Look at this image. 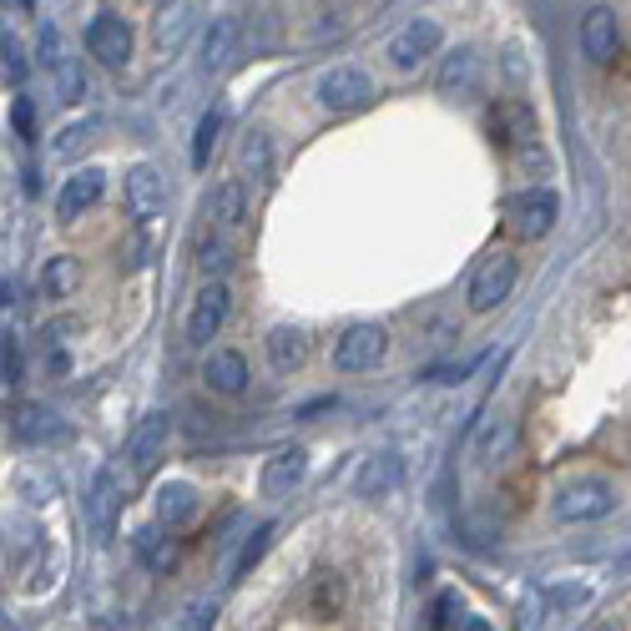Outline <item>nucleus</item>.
Returning a JSON list of instances; mask_svg holds the SVG:
<instances>
[{"mask_svg":"<svg viewBox=\"0 0 631 631\" xmlns=\"http://www.w3.org/2000/svg\"><path fill=\"white\" fill-rule=\"evenodd\" d=\"M137 464L131 460H117L101 470V480L92 485V501H86V525H92V541H111V531H117L121 511H127L131 501V485H137Z\"/></svg>","mask_w":631,"mask_h":631,"instance_id":"nucleus-1","label":"nucleus"},{"mask_svg":"<svg viewBox=\"0 0 631 631\" xmlns=\"http://www.w3.org/2000/svg\"><path fill=\"white\" fill-rule=\"evenodd\" d=\"M556 217H560V203L550 188H525L505 203V223H511L515 238H546L556 227Z\"/></svg>","mask_w":631,"mask_h":631,"instance_id":"nucleus-2","label":"nucleus"},{"mask_svg":"<svg viewBox=\"0 0 631 631\" xmlns=\"http://www.w3.org/2000/svg\"><path fill=\"white\" fill-rule=\"evenodd\" d=\"M86 51H92L96 66H107V72H121L131 56H137V36H131V25L121 15L101 11L92 25H86Z\"/></svg>","mask_w":631,"mask_h":631,"instance_id":"nucleus-3","label":"nucleus"},{"mask_svg":"<svg viewBox=\"0 0 631 631\" xmlns=\"http://www.w3.org/2000/svg\"><path fill=\"white\" fill-rule=\"evenodd\" d=\"M41 61H46V72L51 82H56V101H66V107H76L86 96V72H82V61L66 56V41H61L56 25H41Z\"/></svg>","mask_w":631,"mask_h":631,"instance_id":"nucleus-4","label":"nucleus"},{"mask_svg":"<svg viewBox=\"0 0 631 631\" xmlns=\"http://www.w3.org/2000/svg\"><path fill=\"white\" fill-rule=\"evenodd\" d=\"M384 349H389V334H384L379 323H354V329H344V339L334 344V370L339 374H364L384 359Z\"/></svg>","mask_w":631,"mask_h":631,"instance_id":"nucleus-5","label":"nucleus"},{"mask_svg":"<svg viewBox=\"0 0 631 631\" xmlns=\"http://www.w3.org/2000/svg\"><path fill=\"white\" fill-rule=\"evenodd\" d=\"M370 96H374V82L364 72H354V66H334V72L319 76V107L334 111V117L370 107Z\"/></svg>","mask_w":631,"mask_h":631,"instance_id":"nucleus-6","label":"nucleus"},{"mask_svg":"<svg viewBox=\"0 0 631 631\" xmlns=\"http://www.w3.org/2000/svg\"><path fill=\"white\" fill-rule=\"evenodd\" d=\"M227 309H233V293H227L223 278H213V284L197 288L192 313H188V344H213L217 329L227 323Z\"/></svg>","mask_w":631,"mask_h":631,"instance_id":"nucleus-7","label":"nucleus"},{"mask_svg":"<svg viewBox=\"0 0 631 631\" xmlns=\"http://www.w3.org/2000/svg\"><path fill=\"white\" fill-rule=\"evenodd\" d=\"M511 288H515V258L511 253H495V258H485L475 268V278H470V309L475 313L501 309L505 298H511Z\"/></svg>","mask_w":631,"mask_h":631,"instance_id":"nucleus-8","label":"nucleus"},{"mask_svg":"<svg viewBox=\"0 0 631 631\" xmlns=\"http://www.w3.org/2000/svg\"><path fill=\"white\" fill-rule=\"evenodd\" d=\"M611 505H617V490L591 475V480H576V485L560 490L556 515L560 521H601V515H611Z\"/></svg>","mask_w":631,"mask_h":631,"instance_id":"nucleus-9","label":"nucleus"},{"mask_svg":"<svg viewBox=\"0 0 631 631\" xmlns=\"http://www.w3.org/2000/svg\"><path fill=\"white\" fill-rule=\"evenodd\" d=\"M581 51L591 66H611L621 56V25H617V11L611 6H591L581 21Z\"/></svg>","mask_w":631,"mask_h":631,"instance_id":"nucleus-10","label":"nucleus"},{"mask_svg":"<svg viewBox=\"0 0 631 631\" xmlns=\"http://www.w3.org/2000/svg\"><path fill=\"white\" fill-rule=\"evenodd\" d=\"M440 41H445L440 21H429V15H415V21H409L405 31H399V36L389 41V61L399 66V72H415L419 61L440 51Z\"/></svg>","mask_w":631,"mask_h":631,"instance_id":"nucleus-11","label":"nucleus"},{"mask_svg":"<svg viewBox=\"0 0 631 631\" xmlns=\"http://www.w3.org/2000/svg\"><path fill=\"white\" fill-rule=\"evenodd\" d=\"M101 192H107V172H101V168H82L76 178L61 182V192H56V217H61V223H76V217H82L86 207L101 197Z\"/></svg>","mask_w":631,"mask_h":631,"instance_id":"nucleus-12","label":"nucleus"},{"mask_svg":"<svg viewBox=\"0 0 631 631\" xmlns=\"http://www.w3.org/2000/svg\"><path fill=\"white\" fill-rule=\"evenodd\" d=\"M162 203H168V182H162V172L157 168H131L127 172V213L137 217V223H152V217L162 213Z\"/></svg>","mask_w":631,"mask_h":631,"instance_id":"nucleus-13","label":"nucleus"},{"mask_svg":"<svg viewBox=\"0 0 631 631\" xmlns=\"http://www.w3.org/2000/svg\"><path fill=\"white\" fill-rule=\"evenodd\" d=\"M490 137L501 147H511V152H521V147L536 142V111L525 107V101H501L495 117H490Z\"/></svg>","mask_w":631,"mask_h":631,"instance_id":"nucleus-14","label":"nucleus"},{"mask_svg":"<svg viewBox=\"0 0 631 631\" xmlns=\"http://www.w3.org/2000/svg\"><path fill=\"white\" fill-rule=\"evenodd\" d=\"M168 435H172V419L168 415H147L142 425L131 429L127 460L137 464V470H152V464L162 460V450H168Z\"/></svg>","mask_w":631,"mask_h":631,"instance_id":"nucleus-15","label":"nucleus"},{"mask_svg":"<svg viewBox=\"0 0 631 631\" xmlns=\"http://www.w3.org/2000/svg\"><path fill=\"white\" fill-rule=\"evenodd\" d=\"M11 435L21 445H51V440H61L66 429H61V419L51 415L46 405H31V399H25V405L11 409Z\"/></svg>","mask_w":631,"mask_h":631,"instance_id":"nucleus-16","label":"nucleus"},{"mask_svg":"<svg viewBox=\"0 0 631 631\" xmlns=\"http://www.w3.org/2000/svg\"><path fill=\"white\" fill-rule=\"evenodd\" d=\"M203 379H207V389H217V394H243L248 389V359H243L238 349H213L203 364Z\"/></svg>","mask_w":631,"mask_h":631,"instance_id":"nucleus-17","label":"nucleus"},{"mask_svg":"<svg viewBox=\"0 0 631 631\" xmlns=\"http://www.w3.org/2000/svg\"><path fill=\"white\" fill-rule=\"evenodd\" d=\"M157 521L162 525H192L197 521V490L188 485V480H162L157 485Z\"/></svg>","mask_w":631,"mask_h":631,"instance_id":"nucleus-18","label":"nucleus"},{"mask_svg":"<svg viewBox=\"0 0 631 631\" xmlns=\"http://www.w3.org/2000/svg\"><path fill=\"white\" fill-rule=\"evenodd\" d=\"M309 475V450H278L274 460L263 464V495H288L298 480Z\"/></svg>","mask_w":631,"mask_h":631,"instance_id":"nucleus-19","label":"nucleus"},{"mask_svg":"<svg viewBox=\"0 0 631 631\" xmlns=\"http://www.w3.org/2000/svg\"><path fill=\"white\" fill-rule=\"evenodd\" d=\"M207 213H213L217 233H233V227H243V217H248V188H243L238 178L223 182V188L213 192V203H207Z\"/></svg>","mask_w":631,"mask_h":631,"instance_id":"nucleus-20","label":"nucleus"},{"mask_svg":"<svg viewBox=\"0 0 631 631\" xmlns=\"http://www.w3.org/2000/svg\"><path fill=\"white\" fill-rule=\"evenodd\" d=\"M268 359H274V370H298L303 359H309V339L298 334V329H288V323H278L274 334H268Z\"/></svg>","mask_w":631,"mask_h":631,"instance_id":"nucleus-21","label":"nucleus"},{"mask_svg":"<svg viewBox=\"0 0 631 631\" xmlns=\"http://www.w3.org/2000/svg\"><path fill=\"white\" fill-rule=\"evenodd\" d=\"M480 82V56L475 51H454L450 61H445V72H440V92L450 96H470Z\"/></svg>","mask_w":631,"mask_h":631,"instance_id":"nucleus-22","label":"nucleus"},{"mask_svg":"<svg viewBox=\"0 0 631 631\" xmlns=\"http://www.w3.org/2000/svg\"><path fill=\"white\" fill-rule=\"evenodd\" d=\"M82 288V263L72 253H61V258L46 263V274H41V293L46 298H72Z\"/></svg>","mask_w":631,"mask_h":631,"instance_id":"nucleus-23","label":"nucleus"},{"mask_svg":"<svg viewBox=\"0 0 631 631\" xmlns=\"http://www.w3.org/2000/svg\"><path fill=\"white\" fill-rule=\"evenodd\" d=\"M243 172L258 182H274V147H268V131H248L243 137Z\"/></svg>","mask_w":631,"mask_h":631,"instance_id":"nucleus-24","label":"nucleus"},{"mask_svg":"<svg viewBox=\"0 0 631 631\" xmlns=\"http://www.w3.org/2000/svg\"><path fill=\"white\" fill-rule=\"evenodd\" d=\"M394 485H399V460H394V454H379V460H370L364 470H359V490H364V495H374V501H379V495H389Z\"/></svg>","mask_w":631,"mask_h":631,"instance_id":"nucleus-25","label":"nucleus"},{"mask_svg":"<svg viewBox=\"0 0 631 631\" xmlns=\"http://www.w3.org/2000/svg\"><path fill=\"white\" fill-rule=\"evenodd\" d=\"M511 435H515V429H511V419H501V415H495V419H485V425H480V435H475V460H480V464L501 460V454L511 450Z\"/></svg>","mask_w":631,"mask_h":631,"instance_id":"nucleus-26","label":"nucleus"},{"mask_svg":"<svg viewBox=\"0 0 631 631\" xmlns=\"http://www.w3.org/2000/svg\"><path fill=\"white\" fill-rule=\"evenodd\" d=\"M217 137H223V111H203V121H197V137H192V168H207L213 162V147Z\"/></svg>","mask_w":631,"mask_h":631,"instance_id":"nucleus-27","label":"nucleus"},{"mask_svg":"<svg viewBox=\"0 0 631 631\" xmlns=\"http://www.w3.org/2000/svg\"><path fill=\"white\" fill-rule=\"evenodd\" d=\"M268 541H274V525H258V531H253V536L243 541V550H238V556H233V566H227V576H233V581H243V576H248L253 566H258V560H263V550H268Z\"/></svg>","mask_w":631,"mask_h":631,"instance_id":"nucleus-28","label":"nucleus"},{"mask_svg":"<svg viewBox=\"0 0 631 631\" xmlns=\"http://www.w3.org/2000/svg\"><path fill=\"white\" fill-rule=\"evenodd\" d=\"M233 46V21H213V31L203 36V72H217Z\"/></svg>","mask_w":631,"mask_h":631,"instance_id":"nucleus-29","label":"nucleus"},{"mask_svg":"<svg viewBox=\"0 0 631 631\" xmlns=\"http://www.w3.org/2000/svg\"><path fill=\"white\" fill-rule=\"evenodd\" d=\"M21 495L31 505H51L61 495V480L51 475V470H36V475H21Z\"/></svg>","mask_w":631,"mask_h":631,"instance_id":"nucleus-30","label":"nucleus"},{"mask_svg":"<svg viewBox=\"0 0 631 631\" xmlns=\"http://www.w3.org/2000/svg\"><path fill=\"white\" fill-rule=\"evenodd\" d=\"M227 263H233V248H227V243H223V238L203 243V253H197V268H203V274H207V278L227 274Z\"/></svg>","mask_w":631,"mask_h":631,"instance_id":"nucleus-31","label":"nucleus"},{"mask_svg":"<svg viewBox=\"0 0 631 631\" xmlns=\"http://www.w3.org/2000/svg\"><path fill=\"white\" fill-rule=\"evenodd\" d=\"M0 379H6V389L21 384V344H15V334H6V344H0Z\"/></svg>","mask_w":631,"mask_h":631,"instance_id":"nucleus-32","label":"nucleus"},{"mask_svg":"<svg viewBox=\"0 0 631 631\" xmlns=\"http://www.w3.org/2000/svg\"><path fill=\"white\" fill-rule=\"evenodd\" d=\"M11 121L21 131V142H36V107H31V96H15L11 101Z\"/></svg>","mask_w":631,"mask_h":631,"instance_id":"nucleus-33","label":"nucleus"},{"mask_svg":"<svg viewBox=\"0 0 631 631\" xmlns=\"http://www.w3.org/2000/svg\"><path fill=\"white\" fill-rule=\"evenodd\" d=\"M86 137H92V121H76V127H66V131H61V142L51 147V152H56V157H76V152H82V142H86Z\"/></svg>","mask_w":631,"mask_h":631,"instance_id":"nucleus-34","label":"nucleus"},{"mask_svg":"<svg viewBox=\"0 0 631 631\" xmlns=\"http://www.w3.org/2000/svg\"><path fill=\"white\" fill-rule=\"evenodd\" d=\"M450 617H460V596H454V591L435 596V607H429V627H454Z\"/></svg>","mask_w":631,"mask_h":631,"instance_id":"nucleus-35","label":"nucleus"},{"mask_svg":"<svg viewBox=\"0 0 631 631\" xmlns=\"http://www.w3.org/2000/svg\"><path fill=\"white\" fill-rule=\"evenodd\" d=\"M339 601H344V586H339V576H319V617L339 611Z\"/></svg>","mask_w":631,"mask_h":631,"instance_id":"nucleus-36","label":"nucleus"},{"mask_svg":"<svg viewBox=\"0 0 631 631\" xmlns=\"http://www.w3.org/2000/svg\"><path fill=\"white\" fill-rule=\"evenodd\" d=\"M470 370H475V359H460V364H440V370H429V379H435V384H460Z\"/></svg>","mask_w":631,"mask_h":631,"instance_id":"nucleus-37","label":"nucleus"},{"mask_svg":"<svg viewBox=\"0 0 631 631\" xmlns=\"http://www.w3.org/2000/svg\"><path fill=\"white\" fill-rule=\"evenodd\" d=\"M6 82H15V86L25 82V61H21V51H15L11 31H6Z\"/></svg>","mask_w":631,"mask_h":631,"instance_id":"nucleus-38","label":"nucleus"},{"mask_svg":"<svg viewBox=\"0 0 631 631\" xmlns=\"http://www.w3.org/2000/svg\"><path fill=\"white\" fill-rule=\"evenodd\" d=\"M15 6H36V0H15Z\"/></svg>","mask_w":631,"mask_h":631,"instance_id":"nucleus-39","label":"nucleus"},{"mask_svg":"<svg viewBox=\"0 0 631 631\" xmlns=\"http://www.w3.org/2000/svg\"><path fill=\"white\" fill-rule=\"evenodd\" d=\"M157 6H168V0H157Z\"/></svg>","mask_w":631,"mask_h":631,"instance_id":"nucleus-40","label":"nucleus"}]
</instances>
